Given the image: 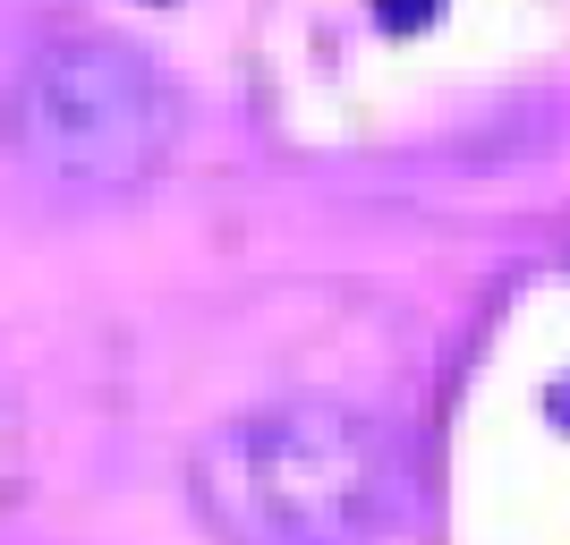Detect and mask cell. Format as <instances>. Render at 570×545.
I'll list each match as a JSON object with an SVG mask.
<instances>
[{"label": "cell", "instance_id": "1", "mask_svg": "<svg viewBox=\"0 0 570 545\" xmlns=\"http://www.w3.org/2000/svg\"><path fill=\"white\" fill-rule=\"evenodd\" d=\"M188 486L222 545H357L401 495V460L366 409L282 401L205 435Z\"/></svg>", "mask_w": 570, "mask_h": 545}, {"label": "cell", "instance_id": "2", "mask_svg": "<svg viewBox=\"0 0 570 545\" xmlns=\"http://www.w3.org/2000/svg\"><path fill=\"white\" fill-rule=\"evenodd\" d=\"M0 128L35 171L69 188H137L170 163L179 95L145 69L128 43H51L35 51L0 103Z\"/></svg>", "mask_w": 570, "mask_h": 545}, {"label": "cell", "instance_id": "4", "mask_svg": "<svg viewBox=\"0 0 570 545\" xmlns=\"http://www.w3.org/2000/svg\"><path fill=\"white\" fill-rule=\"evenodd\" d=\"M553 418H562V427H570V383H553Z\"/></svg>", "mask_w": 570, "mask_h": 545}, {"label": "cell", "instance_id": "3", "mask_svg": "<svg viewBox=\"0 0 570 545\" xmlns=\"http://www.w3.org/2000/svg\"><path fill=\"white\" fill-rule=\"evenodd\" d=\"M434 9H443V0H375V18L392 26V35H417V26H426Z\"/></svg>", "mask_w": 570, "mask_h": 545}]
</instances>
